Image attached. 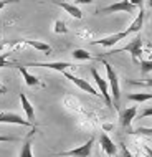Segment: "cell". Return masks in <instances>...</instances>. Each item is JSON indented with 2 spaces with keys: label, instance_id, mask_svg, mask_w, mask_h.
Listing matches in <instances>:
<instances>
[{
  "label": "cell",
  "instance_id": "484cf974",
  "mask_svg": "<svg viewBox=\"0 0 152 157\" xmlns=\"http://www.w3.org/2000/svg\"><path fill=\"white\" fill-rule=\"evenodd\" d=\"M149 116H152V108H146L144 111L141 113V117H149Z\"/></svg>",
  "mask_w": 152,
  "mask_h": 157
},
{
  "label": "cell",
  "instance_id": "30bf717a",
  "mask_svg": "<svg viewBox=\"0 0 152 157\" xmlns=\"http://www.w3.org/2000/svg\"><path fill=\"white\" fill-rule=\"evenodd\" d=\"M53 3L55 5H58V7H61L63 10L66 12V13H70L73 18H83V12L78 8V5L76 3H68V2H61V0H53Z\"/></svg>",
  "mask_w": 152,
  "mask_h": 157
},
{
  "label": "cell",
  "instance_id": "1f68e13d",
  "mask_svg": "<svg viewBox=\"0 0 152 157\" xmlns=\"http://www.w3.org/2000/svg\"><path fill=\"white\" fill-rule=\"evenodd\" d=\"M147 5H149V7L152 8V0H147Z\"/></svg>",
  "mask_w": 152,
  "mask_h": 157
},
{
  "label": "cell",
  "instance_id": "3957f363",
  "mask_svg": "<svg viewBox=\"0 0 152 157\" xmlns=\"http://www.w3.org/2000/svg\"><path fill=\"white\" fill-rule=\"evenodd\" d=\"M91 75H93V78H94L96 84H98L99 93H101V96L104 98L106 104L108 106H112V96H111V93H109V83L104 78H101V75L98 73V70H96V68H91Z\"/></svg>",
  "mask_w": 152,
  "mask_h": 157
},
{
  "label": "cell",
  "instance_id": "83f0119b",
  "mask_svg": "<svg viewBox=\"0 0 152 157\" xmlns=\"http://www.w3.org/2000/svg\"><path fill=\"white\" fill-rule=\"evenodd\" d=\"M131 3H132V5H136L137 8H142V3H144V0H131Z\"/></svg>",
  "mask_w": 152,
  "mask_h": 157
},
{
  "label": "cell",
  "instance_id": "4dcf8cb0",
  "mask_svg": "<svg viewBox=\"0 0 152 157\" xmlns=\"http://www.w3.org/2000/svg\"><path fill=\"white\" fill-rule=\"evenodd\" d=\"M146 154H147V157H152V149H150V147H146Z\"/></svg>",
  "mask_w": 152,
  "mask_h": 157
},
{
  "label": "cell",
  "instance_id": "ba28073f",
  "mask_svg": "<svg viewBox=\"0 0 152 157\" xmlns=\"http://www.w3.org/2000/svg\"><path fill=\"white\" fill-rule=\"evenodd\" d=\"M63 75H65V78H68L73 84H76V86L79 88V90H83V91H86V93H89V94L93 96H101V93H98L94 90V88L91 86L89 83L86 81V79H83V78H78V76H74V75H71L68 73V71H63Z\"/></svg>",
  "mask_w": 152,
  "mask_h": 157
},
{
  "label": "cell",
  "instance_id": "8992f818",
  "mask_svg": "<svg viewBox=\"0 0 152 157\" xmlns=\"http://www.w3.org/2000/svg\"><path fill=\"white\" fill-rule=\"evenodd\" d=\"M129 35H131V32H129V28H127V30H124V32H117V33H114V35L101 38V40H93L91 45H101V46H104V48H111V46H114L117 41L124 40V38L129 36Z\"/></svg>",
  "mask_w": 152,
  "mask_h": 157
},
{
  "label": "cell",
  "instance_id": "44dd1931",
  "mask_svg": "<svg viewBox=\"0 0 152 157\" xmlns=\"http://www.w3.org/2000/svg\"><path fill=\"white\" fill-rule=\"evenodd\" d=\"M152 71V60H142L141 61V73L147 75Z\"/></svg>",
  "mask_w": 152,
  "mask_h": 157
},
{
  "label": "cell",
  "instance_id": "52a82bcc",
  "mask_svg": "<svg viewBox=\"0 0 152 157\" xmlns=\"http://www.w3.org/2000/svg\"><path fill=\"white\" fill-rule=\"evenodd\" d=\"M0 124H17V126H30V127H35L28 119H23L20 114L8 113V111H2V113H0Z\"/></svg>",
  "mask_w": 152,
  "mask_h": 157
},
{
  "label": "cell",
  "instance_id": "7402d4cb",
  "mask_svg": "<svg viewBox=\"0 0 152 157\" xmlns=\"http://www.w3.org/2000/svg\"><path fill=\"white\" fill-rule=\"evenodd\" d=\"M55 33H66L68 32V28H66V23L63 22V20H56L55 22Z\"/></svg>",
  "mask_w": 152,
  "mask_h": 157
},
{
  "label": "cell",
  "instance_id": "d4e9b609",
  "mask_svg": "<svg viewBox=\"0 0 152 157\" xmlns=\"http://www.w3.org/2000/svg\"><path fill=\"white\" fill-rule=\"evenodd\" d=\"M17 0H0V10L2 8H5L7 5H10V3H15Z\"/></svg>",
  "mask_w": 152,
  "mask_h": 157
},
{
  "label": "cell",
  "instance_id": "2e32d148",
  "mask_svg": "<svg viewBox=\"0 0 152 157\" xmlns=\"http://www.w3.org/2000/svg\"><path fill=\"white\" fill-rule=\"evenodd\" d=\"M36 132V127H32V131L28 132L27 139L23 141L22 144V149H20V155L18 157H33V152H32V137L35 136Z\"/></svg>",
  "mask_w": 152,
  "mask_h": 157
},
{
  "label": "cell",
  "instance_id": "603a6c76",
  "mask_svg": "<svg viewBox=\"0 0 152 157\" xmlns=\"http://www.w3.org/2000/svg\"><path fill=\"white\" fill-rule=\"evenodd\" d=\"M18 137H7V136H0V142H17Z\"/></svg>",
  "mask_w": 152,
  "mask_h": 157
},
{
  "label": "cell",
  "instance_id": "9a60e30c",
  "mask_svg": "<svg viewBox=\"0 0 152 157\" xmlns=\"http://www.w3.org/2000/svg\"><path fill=\"white\" fill-rule=\"evenodd\" d=\"M99 144H101V149H103L104 152H106L108 155H116V152H117V147H116V144H114L111 139H109V136L108 134H101V137H99Z\"/></svg>",
  "mask_w": 152,
  "mask_h": 157
},
{
  "label": "cell",
  "instance_id": "ac0fdd59",
  "mask_svg": "<svg viewBox=\"0 0 152 157\" xmlns=\"http://www.w3.org/2000/svg\"><path fill=\"white\" fill-rule=\"evenodd\" d=\"M129 101H136V103H146L152 99V93H131L127 96Z\"/></svg>",
  "mask_w": 152,
  "mask_h": 157
},
{
  "label": "cell",
  "instance_id": "ffe728a7",
  "mask_svg": "<svg viewBox=\"0 0 152 157\" xmlns=\"http://www.w3.org/2000/svg\"><path fill=\"white\" fill-rule=\"evenodd\" d=\"M8 56H10V52L0 55V68H15L17 63L10 61V60H8Z\"/></svg>",
  "mask_w": 152,
  "mask_h": 157
},
{
  "label": "cell",
  "instance_id": "6da1fadb",
  "mask_svg": "<svg viewBox=\"0 0 152 157\" xmlns=\"http://www.w3.org/2000/svg\"><path fill=\"white\" fill-rule=\"evenodd\" d=\"M101 60V58H99ZM103 61L104 68H106V75H108V83L109 88H111V96L114 101V108L119 109V101H121V88H119V78H117V73L114 71V68L109 65L106 60H101Z\"/></svg>",
  "mask_w": 152,
  "mask_h": 157
},
{
  "label": "cell",
  "instance_id": "7c38bea8",
  "mask_svg": "<svg viewBox=\"0 0 152 157\" xmlns=\"http://www.w3.org/2000/svg\"><path fill=\"white\" fill-rule=\"evenodd\" d=\"M137 116V106H132V108H127L124 109V111H121V126L122 127H131V124H132V121L136 119Z\"/></svg>",
  "mask_w": 152,
  "mask_h": 157
},
{
  "label": "cell",
  "instance_id": "277c9868",
  "mask_svg": "<svg viewBox=\"0 0 152 157\" xmlns=\"http://www.w3.org/2000/svg\"><path fill=\"white\" fill-rule=\"evenodd\" d=\"M121 52H129L131 56H132V60L137 61L139 58H141V55H142V40H141V36H136L126 46H122V48H119V50H112V52H109V53H121Z\"/></svg>",
  "mask_w": 152,
  "mask_h": 157
},
{
  "label": "cell",
  "instance_id": "e0dca14e",
  "mask_svg": "<svg viewBox=\"0 0 152 157\" xmlns=\"http://www.w3.org/2000/svg\"><path fill=\"white\" fill-rule=\"evenodd\" d=\"M142 25H144V10L141 8V12L137 13L136 20H134V22L131 23V27H129V32H131V33H137V32H141Z\"/></svg>",
  "mask_w": 152,
  "mask_h": 157
},
{
  "label": "cell",
  "instance_id": "cb8c5ba5",
  "mask_svg": "<svg viewBox=\"0 0 152 157\" xmlns=\"http://www.w3.org/2000/svg\"><path fill=\"white\" fill-rule=\"evenodd\" d=\"M129 84H144V86H152V79H146V81H129Z\"/></svg>",
  "mask_w": 152,
  "mask_h": 157
},
{
  "label": "cell",
  "instance_id": "f1b7e54d",
  "mask_svg": "<svg viewBox=\"0 0 152 157\" xmlns=\"http://www.w3.org/2000/svg\"><path fill=\"white\" fill-rule=\"evenodd\" d=\"M74 3L76 5H81V3H86L88 5V3H93V0H74Z\"/></svg>",
  "mask_w": 152,
  "mask_h": 157
},
{
  "label": "cell",
  "instance_id": "4316f807",
  "mask_svg": "<svg viewBox=\"0 0 152 157\" xmlns=\"http://www.w3.org/2000/svg\"><path fill=\"white\" fill-rule=\"evenodd\" d=\"M122 157H134V155L127 151V147H126V146H122Z\"/></svg>",
  "mask_w": 152,
  "mask_h": 157
},
{
  "label": "cell",
  "instance_id": "d6986e66",
  "mask_svg": "<svg viewBox=\"0 0 152 157\" xmlns=\"http://www.w3.org/2000/svg\"><path fill=\"white\" fill-rule=\"evenodd\" d=\"M73 58L74 60H93V56H91V53H88L86 50H83V48H76L73 50Z\"/></svg>",
  "mask_w": 152,
  "mask_h": 157
},
{
  "label": "cell",
  "instance_id": "5b68a950",
  "mask_svg": "<svg viewBox=\"0 0 152 157\" xmlns=\"http://www.w3.org/2000/svg\"><path fill=\"white\" fill-rule=\"evenodd\" d=\"M93 144H94V137H89L88 142H84L83 146L76 147L71 151H65V152H58V155H66V157H89Z\"/></svg>",
  "mask_w": 152,
  "mask_h": 157
},
{
  "label": "cell",
  "instance_id": "4fadbf2b",
  "mask_svg": "<svg viewBox=\"0 0 152 157\" xmlns=\"http://www.w3.org/2000/svg\"><path fill=\"white\" fill-rule=\"evenodd\" d=\"M18 98H20V103H22V109L25 111V114H27V119L35 126V108H33L32 103L28 101V98L25 96V93H20Z\"/></svg>",
  "mask_w": 152,
  "mask_h": 157
},
{
  "label": "cell",
  "instance_id": "9c48e42d",
  "mask_svg": "<svg viewBox=\"0 0 152 157\" xmlns=\"http://www.w3.org/2000/svg\"><path fill=\"white\" fill-rule=\"evenodd\" d=\"M28 66H38V68H48V70H56V71H66L68 68L73 66L70 61H51V63H28Z\"/></svg>",
  "mask_w": 152,
  "mask_h": 157
},
{
  "label": "cell",
  "instance_id": "8fae6325",
  "mask_svg": "<svg viewBox=\"0 0 152 157\" xmlns=\"http://www.w3.org/2000/svg\"><path fill=\"white\" fill-rule=\"evenodd\" d=\"M20 45H27V46H32V48L38 50V52H43L45 55H50L51 53V46L43 43V41H36V40H18L15 43V46H20Z\"/></svg>",
  "mask_w": 152,
  "mask_h": 157
},
{
  "label": "cell",
  "instance_id": "5bb4252c",
  "mask_svg": "<svg viewBox=\"0 0 152 157\" xmlns=\"http://www.w3.org/2000/svg\"><path fill=\"white\" fill-rule=\"evenodd\" d=\"M15 68L20 71V75L23 76V79H25V84H27V86H43L40 79H38L35 75H32V73H30V71H28L25 66H18V65H15Z\"/></svg>",
  "mask_w": 152,
  "mask_h": 157
},
{
  "label": "cell",
  "instance_id": "f546056e",
  "mask_svg": "<svg viewBox=\"0 0 152 157\" xmlns=\"http://www.w3.org/2000/svg\"><path fill=\"white\" fill-rule=\"evenodd\" d=\"M7 93H8L7 86H5V84H2V83H0V94H7Z\"/></svg>",
  "mask_w": 152,
  "mask_h": 157
},
{
  "label": "cell",
  "instance_id": "7a4b0ae2",
  "mask_svg": "<svg viewBox=\"0 0 152 157\" xmlns=\"http://www.w3.org/2000/svg\"><path fill=\"white\" fill-rule=\"evenodd\" d=\"M137 7L131 3V0H121L116 2L112 5H108L104 8H101L99 13H114V12H126V13H136Z\"/></svg>",
  "mask_w": 152,
  "mask_h": 157
}]
</instances>
